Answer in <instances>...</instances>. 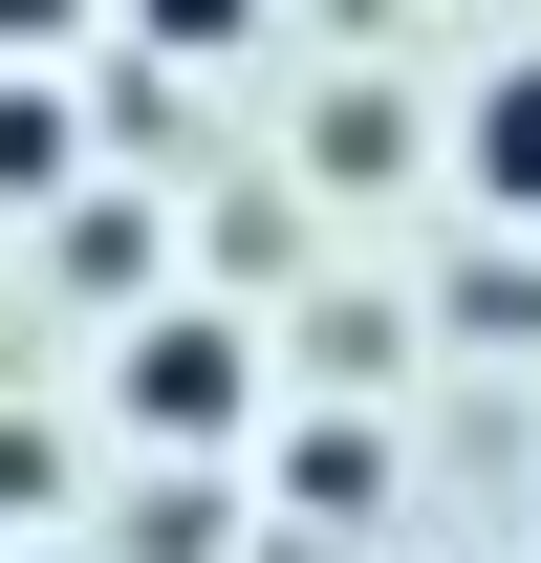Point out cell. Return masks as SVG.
<instances>
[{
	"instance_id": "cell-1",
	"label": "cell",
	"mask_w": 541,
	"mask_h": 563,
	"mask_svg": "<svg viewBox=\"0 0 541 563\" xmlns=\"http://www.w3.org/2000/svg\"><path fill=\"white\" fill-rule=\"evenodd\" d=\"M109 412H131V455H217V433L261 412V347H239L217 303H131V347H109Z\"/></svg>"
},
{
	"instance_id": "cell-10",
	"label": "cell",
	"mask_w": 541,
	"mask_h": 563,
	"mask_svg": "<svg viewBox=\"0 0 541 563\" xmlns=\"http://www.w3.org/2000/svg\"><path fill=\"white\" fill-rule=\"evenodd\" d=\"M22 563H66V542H22Z\"/></svg>"
},
{
	"instance_id": "cell-4",
	"label": "cell",
	"mask_w": 541,
	"mask_h": 563,
	"mask_svg": "<svg viewBox=\"0 0 541 563\" xmlns=\"http://www.w3.org/2000/svg\"><path fill=\"white\" fill-rule=\"evenodd\" d=\"M152 261H174L152 196H66V282H87V303H152Z\"/></svg>"
},
{
	"instance_id": "cell-2",
	"label": "cell",
	"mask_w": 541,
	"mask_h": 563,
	"mask_svg": "<svg viewBox=\"0 0 541 563\" xmlns=\"http://www.w3.org/2000/svg\"><path fill=\"white\" fill-rule=\"evenodd\" d=\"M455 174H476V217H541V44H520V66H476Z\"/></svg>"
},
{
	"instance_id": "cell-8",
	"label": "cell",
	"mask_w": 541,
	"mask_h": 563,
	"mask_svg": "<svg viewBox=\"0 0 541 563\" xmlns=\"http://www.w3.org/2000/svg\"><path fill=\"white\" fill-rule=\"evenodd\" d=\"M239 563H346V542H303V520H281V542H239Z\"/></svg>"
},
{
	"instance_id": "cell-5",
	"label": "cell",
	"mask_w": 541,
	"mask_h": 563,
	"mask_svg": "<svg viewBox=\"0 0 541 563\" xmlns=\"http://www.w3.org/2000/svg\"><path fill=\"white\" fill-rule=\"evenodd\" d=\"M66 152H87L66 87H0V196H66Z\"/></svg>"
},
{
	"instance_id": "cell-7",
	"label": "cell",
	"mask_w": 541,
	"mask_h": 563,
	"mask_svg": "<svg viewBox=\"0 0 541 563\" xmlns=\"http://www.w3.org/2000/svg\"><path fill=\"white\" fill-rule=\"evenodd\" d=\"M44 498H66V455H44V433H0V520H44Z\"/></svg>"
},
{
	"instance_id": "cell-9",
	"label": "cell",
	"mask_w": 541,
	"mask_h": 563,
	"mask_svg": "<svg viewBox=\"0 0 541 563\" xmlns=\"http://www.w3.org/2000/svg\"><path fill=\"white\" fill-rule=\"evenodd\" d=\"M44 22H66V0H0V44H44Z\"/></svg>"
},
{
	"instance_id": "cell-3",
	"label": "cell",
	"mask_w": 541,
	"mask_h": 563,
	"mask_svg": "<svg viewBox=\"0 0 541 563\" xmlns=\"http://www.w3.org/2000/svg\"><path fill=\"white\" fill-rule=\"evenodd\" d=\"M368 498H390V433H368V412H325V433H281V520H303V542H346Z\"/></svg>"
},
{
	"instance_id": "cell-6",
	"label": "cell",
	"mask_w": 541,
	"mask_h": 563,
	"mask_svg": "<svg viewBox=\"0 0 541 563\" xmlns=\"http://www.w3.org/2000/svg\"><path fill=\"white\" fill-rule=\"evenodd\" d=\"M131 44H152V66H239V44H261V0H131Z\"/></svg>"
}]
</instances>
